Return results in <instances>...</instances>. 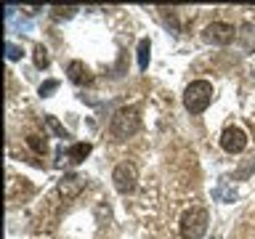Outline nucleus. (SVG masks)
Instances as JSON below:
<instances>
[{
    "mask_svg": "<svg viewBox=\"0 0 255 239\" xmlns=\"http://www.w3.org/2000/svg\"><path fill=\"white\" fill-rule=\"evenodd\" d=\"M5 51H8V59H11V61H16V59H21V48H19V45L8 43V45H5Z\"/></svg>",
    "mask_w": 255,
    "mask_h": 239,
    "instance_id": "4468645a",
    "label": "nucleus"
},
{
    "mask_svg": "<svg viewBox=\"0 0 255 239\" xmlns=\"http://www.w3.org/2000/svg\"><path fill=\"white\" fill-rule=\"evenodd\" d=\"M213 101V85L207 80H194V83L186 85L183 91V107H186L191 115H202V112L210 107Z\"/></svg>",
    "mask_w": 255,
    "mask_h": 239,
    "instance_id": "f257e3e1",
    "label": "nucleus"
},
{
    "mask_svg": "<svg viewBox=\"0 0 255 239\" xmlns=\"http://www.w3.org/2000/svg\"><path fill=\"white\" fill-rule=\"evenodd\" d=\"M109 130L115 138H130V135H135L141 130V117H138V109L135 107H123L115 112V117H112L109 122Z\"/></svg>",
    "mask_w": 255,
    "mask_h": 239,
    "instance_id": "f03ea898",
    "label": "nucleus"
},
{
    "mask_svg": "<svg viewBox=\"0 0 255 239\" xmlns=\"http://www.w3.org/2000/svg\"><path fill=\"white\" fill-rule=\"evenodd\" d=\"M237 43L245 53H255V24H242L237 29Z\"/></svg>",
    "mask_w": 255,
    "mask_h": 239,
    "instance_id": "1a4fd4ad",
    "label": "nucleus"
},
{
    "mask_svg": "<svg viewBox=\"0 0 255 239\" xmlns=\"http://www.w3.org/2000/svg\"><path fill=\"white\" fill-rule=\"evenodd\" d=\"M149 40H141L138 43V69H146L149 67Z\"/></svg>",
    "mask_w": 255,
    "mask_h": 239,
    "instance_id": "9b49d317",
    "label": "nucleus"
},
{
    "mask_svg": "<svg viewBox=\"0 0 255 239\" xmlns=\"http://www.w3.org/2000/svg\"><path fill=\"white\" fill-rule=\"evenodd\" d=\"M67 75H69V80H72L75 85H91V83H93L91 69H88L83 61H72L69 67H67Z\"/></svg>",
    "mask_w": 255,
    "mask_h": 239,
    "instance_id": "6e6552de",
    "label": "nucleus"
},
{
    "mask_svg": "<svg viewBox=\"0 0 255 239\" xmlns=\"http://www.w3.org/2000/svg\"><path fill=\"white\" fill-rule=\"evenodd\" d=\"M27 141H29V146L35 149V151H45V149H48V146H45V141H40V135H29Z\"/></svg>",
    "mask_w": 255,
    "mask_h": 239,
    "instance_id": "ddd939ff",
    "label": "nucleus"
},
{
    "mask_svg": "<svg viewBox=\"0 0 255 239\" xmlns=\"http://www.w3.org/2000/svg\"><path fill=\"white\" fill-rule=\"evenodd\" d=\"M112 181H115V189L120 194H130L135 189V181H138V170L133 162H120L112 173Z\"/></svg>",
    "mask_w": 255,
    "mask_h": 239,
    "instance_id": "20e7f679",
    "label": "nucleus"
},
{
    "mask_svg": "<svg viewBox=\"0 0 255 239\" xmlns=\"http://www.w3.org/2000/svg\"><path fill=\"white\" fill-rule=\"evenodd\" d=\"M221 146H223V151H229V154H239V151H245V146H247V133L237 125L226 127V130L221 133Z\"/></svg>",
    "mask_w": 255,
    "mask_h": 239,
    "instance_id": "423d86ee",
    "label": "nucleus"
},
{
    "mask_svg": "<svg viewBox=\"0 0 255 239\" xmlns=\"http://www.w3.org/2000/svg\"><path fill=\"white\" fill-rule=\"evenodd\" d=\"M83 189H85V178H80V175H75V173L64 175V178L59 181V194L64 199H75Z\"/></svg>",
    "mask_w": 255,
    "mask_h": 239,
    "instance_id": "0eeeda50",
    "label": "nucleus"
},
{
    "mask_svg": "<svg viewBox=\"0 0 255 239\" xmlns=\"http://www.w3.org/2000/svg\"><path fill=\"white\" fill-rule=\"evenodd\" d=\"M202 37L207 40V43H213V45H229L231 40H237V29L231 27V24H226V21H213V24L205 27Z\"/></svg>",
    "mask_w": 255,
    "mask_h": 239,
    "instance_id": "39448f33",
    "label": "nucleus"
},
{
    "mask_svg": "<svg viewBox=\"0 0 255 239\" xmlns=\"http://www.w3.org/2000/svg\"><path fill=\"white\" fill-rule=\"evenodd\" d=\"M51 91H56V83H53V80H51V83H45L43 88H40V93H43V96H48Z\"/></svg>",
    "mask_w": 255,
    "mask_h": 239,
    "instance_id": "2eb2a0df",
    "label": "nucleus"
},
{
    "mask_svg": "<svg viewBox=\"0 0 255 239\" xmlns=\"http://www.w3.org/2000/svg\"><path fill=\"white\" fill-rule=\"evenodd\" d=\"M213 239H218V237H213Z\"/></svg>",
    "mask_w": 255,
    "mask_h": 239,
    "instance_id": "dca6fc26",
    "label": "nucleus"
},
{
    "mask_svg": "<svg viewBox=\"0 0 255 239\" xmlns=\"http://www.w3.org/2000/svg\"><path fill=\"white\" fill-rule=\"evenodd\" d=\"M67 154H69L72 162H83V159L91 154V143H75V146H72Z\"/></svg>",
    "mask_w": 255,
    "mask_h": 239,
    "instance_id": "9d476101",
    "label": "nucleus"
},
{
    "mask_svg": "<svg viewBox=\"0 0 255 239\" xmlns=\"http://www.w3.org/2000/svg\"><path fill=\"white\" fill-rule=\"evenodd\" d=\"M48 51H45V45H35V67L37 69H45L48 67Z\"/></svg>",
    "mask_w": 255,
    "mask_h": 239,
    "instance_id": "f8f14e48",
    "label": "nucleus"
},
{
    "mask_svg": "<svg viewBox=\"0 0 255 239\" xmlns=\"http://www.w3.org/2000/svg\"><path fill=\"white\" fill-rule=\"evenodd\" d=\"M181 239H202L207 231V210L205 207H189L181 215Z\"/></svg>",
    "mask_w": 255,
    "mask_h": 239,
    "instance_id": "7ed1b4c3",
    "label": "nucleus"
}]
</instances>
